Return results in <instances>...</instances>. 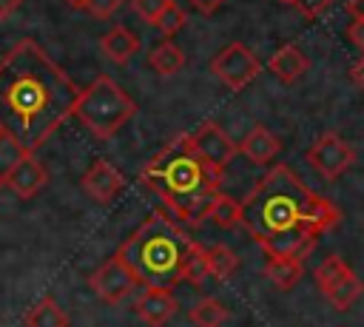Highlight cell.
Returning <instances> with one entry per match:
<instances>
[{
    "label": "cell",
    "instance_id": "cell-1",
    "mask_svg": "<svg viewBox=\"0 0 364 327\" xmlns=\"http://www.w3.org/2000/svg\"><path fill=\"white\" fill-rule=\"evenodd\" d=\"M80 88L28 37L17 40L0 60V128L28 154L74 114Z\"/></svg>",
    "mask_w": 364,
    "mask_h": 327
},
{
    "label": "cell",
    "instance_id": "cell-2",
    "mask_svg": "<svg viewBox=\"0 0 364 327\" xmlns=\"http://www.w3.org/2000/svg\"><path fill=\"white\" fill-rule=\"evenodd\" d=\"M338 219L341 210L307 188L287 165H273L242 202V225L267 259H304Z\"/></svg>",
    "mask_w": 364,
    "mask_h": 327
},
{
    "label": "cell",
    "instance_id": "cell-3",
    "mask_svg": "<svg viewBox=\"0 0 364 327\" xmlns=\"http://www.w3.org/2000/svg\"><path fill=\"white\" fill-rule=\"evenodd\" d=\"M222 171L225 168L205 162L196 154L191 134H185L168 142L142 168L139 182L162 199L165 210L173 219H179L182 225H202L205 219H210L213 199L219 196Z\"/></svg>",
    "mask_w": 364,
    "mask_h": 327
},
{
    "label": "cell",
    "instance_id": "cell-4",
    "mask_svg": "<svg viewBox=\"0 0 364 327\" xmlns=\"http://www.w3.org/2000/svg\"><path fill=\"white\" fill-rule=\"evenodd\" d=\"M199 245L185 233V225L165 210L151 213L117 256L134 270L142 287H173L185 282V267Z\"/></svg>",
    "mask_w": 364,
    "mask_h": 327
},
{
    "label": "cell",
    "instance_id": "cell-5",
    "mask_svg": "<svg viewBox=\"0 0 364 327\" xmlns=\"http://www.w3.org/2000/svg\"><path fill=\"white\" fill-rule=\"evenodd\" d=\"M134 114H136L134 97L105 74L80 91L74 108V117H80V122L100 139H111Z\"/></svg>",
    "mask_w": 364,
    "mask_h": 327
},
{
    "label": "cell",
    "instance_id": "cell-6",
    "mask_svg": "<svg viewBox=\"0 0 364 327\" xmlns=\"http://www.w3.org/2000/svg\"><path fill=\"white\" fill-rule=\"evenodd\" d=\"M210 71L230 88V91H242L247 88L259 71H262V63L256 60V54L242 45V43H228L213 60H210Z\"/></svg>",
    "mask_w": 364,
    "mask_h": 327
},
{
    "label": "cell",
    "instance_id": "cell-7",
    "mask_svg": "<svg viewBox=\"0 0 364 327\" xmlns=\"http://www.w3.org/2000/svg\"><path fill=\"white\" fill-rule=\"evenodd\" d=\"M307 162L324 176V179H338L347 168L355 162V151L338 136V134H321L310 148H307Z\"/></svg>",
    "mask_w": 364,
    "mask_h": 327
},
{
    "label": "cell",
    "instance_id": "cell-8",
    "mask_svg": "<svg viewBox=\"0 0 364 327\" xmlns=\"http://www.w3.org/2000/svg\"><path fill=\"white\" fill-rule=\"evenodd\" d=\"M91 290L102 299V301H108V304H119L125 296H131L134 293V287L139 284L136 282V276H134V270L114 253L108 262H102L94 273H91Z\"/></svg>",
    "mask_w": 364,
    "mask_h": 327
},
{
    "label": "cell",
    "instance_id": "cell-9",
    "mask_svg": "<svg viewBox=\"0 0 364 327\" xmlns=\"http://www.w3.org/2000/svg\"><path fill=\"white\" fill-rule=\"evenodd\" d=\"M191 142H193L196 154H199L205 162L219 165V168H225V165L236 156V151H239V145H236V142L225 134V128H219L216 122H202V125L191 134Z\"/></svg>",
    "mask_w": 364,
    "mask_h": 327
},
{
    "label": "cell",
    "instance_id": "cell-10",
    "mask_svg": "<svg viewBox=\"0 0 364 327\" xmlns=\"http://www.w3.org/2000/svg\"><path fill=\"white\" fill-rule=\"evenodd\" d=\"M122 188H125V179H122V173H119L108 159H97V162L85 171V176H82V191H85L91 199L102 202V205L114 202Z\"/></svg>",
    "mask_w": 364,
    "mask_h": 327
},
{
    "label": "cell",
    "instance_id": "cell-11",
    "mask_svg": "<svg viewBox=\"0 0 364 327\" xmlns=\"http://www.w3.org/2000/svg\"><path fill=\"white\" fill-rule=\"evenodd\" d=\"M48 182V173L43 168V162L34 154H26L9 173H6V188H11L20 199H31L34 193H40Z\"/></svg>",
    "mask_w": 364,
    "mask_h": 327
},
{
    "label": "cell",
    "instance_id": "cell-12",
    "mask_svg": "<svg viewBox=\"0 0 364 327\" xmlns=\"http://www.w3.org/2000/svg\"><path fill=\"white\" fill-rule=\"evenodd\" d=\"M176 313V296L171 287H145L136 299V316L148 327H162Z\"/></svg>",
    "mask_w": 364,
    "mask_h": 327
},
{
    "label": "cell",
    "instance_id": "cell-13",
    "mask_svg": "<svg viewBox=\"0 0 364 327\" xmlns=\"http://www.w3.org/2000/svg\"><path fill=\"white\" fill-rule=\"evenodd\" d=\"M279 148H282L279 136H276L273 131H267L264 125H253V128L242 136V142H239V151H242L253 165H267V162L279 154Z\"/></svg>",
    "mask_w": 364,
    "mask_h": 327
},
{
    "label": "cell",
    "instance_id": "cell-14",
    "mask_svg": "<svg viewBox=\"0 0 364 327\" xmlns=\"http://www.w3.org/2000/svg\"><path fill=\"white\" fill-rule=\"evenodd\" d=\"M307 65H310V60H307L304 51H301L299 45H293V43L282 45V48L267 60V68H270V71L276 74V80H282L284 85L296 82V80L307 71Z\"/></svg>",
    "mask_w": 364,
    "mask_h": 327
},
{
    "label": "cell",
    "instance_id": "cell-15",
    "mask_svg": "<svg viewBox=\"0 0 364 327\" xmlns=\"http://www.w3.org/2000/svg\"><path fill=\"white\" fill-rule=\"evenodd\" d=\"M361 290H364V284H361V279H358L350 267H347L341 276H336L327 287H321V293H324V299L330 301L333 310H350V307L358 301Z\"/></svg>",
    "mask_w": 364,
    "mask_h": 327
},
{
    "label": "cell",
    "instance_id": "cell-16",
    "mask_svg": "<svg viewBox=\"0 0 364 327\" xmlns=\"http://www.w3.org/2000/svg\"><path fill=\"white\" fill-rule=\"evenodd\" d=\"M100 48L105 51L108 60H114V63H128V60L139 51V40H136V34H134L131 28L114 26V28L100 40Z\"/></svg>",
    "mask_w": 364,
    "mask_h": 327
},
{
    "label": "cell",
    "instance_id": "cell-17",
    "mask_svg": "<svg viewBox=\"0 0 364 327\" xmlns=\"http://www.w3.org/2000/svg\"><path fill=\"white\" fill-rule=\"evenodd\" d=\"M301 259H287V256H279V259H267L264 264V276L279 287V290H293L301 279Z\"/></svg>",
    "mask_w": 364,
    "mask_h": 327
},
{
    "label": "cell",
    "instance_id": "cell-18",
    "mask_svg": "<svg viewBox=\"0 0 364 327\" xmlns=\"http://www.w3.org/2000/svg\"><path fill=\"white\" fill-rule=\"evenodd\" d=\"M148 63H151V68H154L159 77H173V74H179V71L185 68V54H182L179 45H173L171 40H165V43H159V45L151 51Z\"/></svg>",
    "mask_w": 364,
    "mask_h": 327
},
{
    "label": "cell",
    "instance_id": "cell-19",
    "mask_svg": "<svg viewBox=\"0 0 364 327\" xmlns=\"http://www.w3.org/2000/svg\"><path fill=\"white\" fill-rule=\"evenodd\" d=\"M26 324H28V327H68V316H65V310H63L51 296H46V299H40V301L28 310Z\"/></svg>",
    "mask_w": 364,
    "mask_h": 327
},
{
    "label": "cell",
    "instance_id": "cell-20",
    "mask_svg": "<svg viewBox=\"0 0 364 327\" xmlns=\"http://www.w3.org/2000/svg\"><path fill=\"white\" fill-rule=\"evenodd\" d=\"M205 259H208V273L213 279H219V282H225L236 270V264H239L236 253L228 245H210V247H205Z\"/></svg>",
    "mask_w": 364,
    "mask_h": 327
},
{
    "label": "cell",
    "instance_id": "cell-21",
    "mask_svg": "<svg viewBox=\"0 0 364 327\" xmlns=\"http://www.w3.org/2000/svg\"><path fill=\"white\" fill-rule=\"evenodd\" d=\"M188 318H191L196 327H222V321L228 318V310H225L216 299H199V301L188 310Z\"/></svg>",
    "mask_w": 364,
    "mask_h": 327
},
{
    "label": "cell",
    "instance_id": "cell-22",
    "mask_svg": "<svg viewBox=\"0 0 364 327\" xmlns=\"http://www.w3.org/2000/svg\"><path fill=\"white\" fill-rule=\"evenodd\" d=\"M210 219H213L219 227H233V225H239V222H242V202H236V199L219 193V196L213 199Z\"/></svg>",
    "mask_w": 364,
    "mask_h": 327
},
{
    "label": "cell",
    "instance_id": "cell-23",
    "mask_svg": "<svg viewBox=\"0 0 364 327\" xmlns=\"http://www.w3.org/2000/svg\"><path fill=\"white\" fill-rule=\"evenodd\" d=\"M185 20H188L185 9H182L179 3H173V0H171V3L165 6V11L156 17V23H154V26H156L168 40H171L176 31H182V28H185Z\"/></svg>",
    "mask_w": 364,
    "mask_h": 327
},
{
    "label": "cell",
    "instance_id": "cell-24",
    "mask_svg": "<svg viewBox=\"0 0 364 327\" xmlns=\"http://www.w3.org/2000/svg\"><path fill=\"white\" fill-rule=\"evenodd\" d=\"M26 154H28V151H26V148H23L17 139L6 136V139L0 142V173L6 176V173H9V171H11V168H14V165H17V162L26 156Z\"/></svg>",
    "mask_w": 364,
    "mask_h": 327
},
{
    "label": "cell",
    "instance_id": "cell-25",
    "mask_svg": "<svg viewBox=\"0 0 364 327\" xmlns=\"http://www.w3.org/2000/svg\"><path fill=\"white\" fill-rule=\"evenodd\" d=\"M168 3H171V0H131L134 11H136L145 23H156V17L165 11Z\"/></svg>",
    "mask_w": 364,
    "mask_h": 327
},
{
    "label": "cell",
    "instance_id": "cell-26",
    "mask_svg": "<svg viewBox=\"0 0 364 327\" xmlns=\"http://www.w3.org/2000/svg\"><path fill=\"white\" fill-rule=\"evenodd\" d=\"M336 0H290V6H296V11L299 14H304V17H318V14H324L330 6H333Z\"/></svg>",
    "mask_w": 364,
    "mask_h": 327
},
{
    "label": "cell",
    "instance_id": "cell-27",
    "mask_svg": "<svg viewBox=\"0 0 364 327\" xmlns=\"http://www.w3.org/2000/svg\"><path fill=\"white\" fill-rule=\"evenodd\" d=\"M125 0H85V11L88 14H94V17H100V20H105V17H111L119 6H122Z\"/></svg>",
    "mask_w": 364,
    "mask_h": 327
},
{
    "label": "cell",
    "instance_id": "cell-28",
    "mask_svg": "<svg viewBox=\"0 0 364 327\" xmlns=\"http://www.w3.org/2000/svg\"><path fill=\"white\" fill-rule=\"evenodd\" d=\"M347 37L364 51V20H353L350 23V28H347Z\"/></svg>",
    "mask_w": 364,
    "mask_h": 327
},
{
    "label": "cell",
    "instance_id": "cell-29",
    "mask_svg": "<svg viewBox=\"0 0 364 327\" xmlns=\"http://www.w3.org/2000/svg\"><path fill=\"white\" fill-rule=\"evenodd\" d=\"M350 80L364 91V54H361V60H355V63L350 65Z\"/></svg>",
    "mask_w": 364,
    "mask_h": 327
},
{
    "label": "cell",
    "instance_id": "cell-30",
    "mask_svg": "<svg viewBox=\"0 0 364 327\" xmlns=\"http://www.w3.org/2000/svg\"><path fill=\"white\" fill-rule=\"evenodd\" d=\"M188 3H191L196 11H202V14H213L225 0H188Z\"/></svg>",
    "mask_w": 364,
    "mask_h": 327
},
{
    "label": "cell",
    "instance_id": "cell-31",
    "mask_svg": "<svg viewBox=\"0 0 364 327\" xmlns=\"http://www.w3.org/2000/svg\"><path fill=\"white\" fill-rule=\"evenodd\" d=\"M20 3H23V0H0V20L11 17V14L20 9Z\"/></svg>",
    "mask_w": 364,
    "mask_h": 327
},
{
    "label": "cell",
    "instance_id": "cell-32",
    "mask_svg": "<svg viewBox=\"0 0 364 327\" xmlns=\"http://www.w3.org/2000/svg\"><path fill=\"white\" fill-rule=\"evenodd\" d=\"M347 11L353 20H364V0H350L347 3Z\"/></svg>",
    "mask_w": 364,
    "mask_h": 327
},
{
    "label": "cell",
    "instance_id": "cell-33",
    "mask_svg": "<svg viewBox=\"0 0 364 327\" xmlns=\"http://www.w3.org/2000/svg\"><path fill=\"white\" fill-rule=\"evenodd\" d=\"M71 6H85V0H68Z\"/></svg>",
    "mask_w": 364,
    "mask_h": 327
},
{
    "label": "cell",
    "instance_id": "cell-34",
    "mask_svg": "<svg viewBox=\"0 0 364 327\" xmlns=\"http://www.w3.org/2000/svg\"><path fill=\"white\" fill-rule=\"evenodd\" d=\"M6 136H9V134H6V131H3V128H0V142H3V139H6Z\"/></svg>",
    "mask_w": 364,
    "mask_h": 327
},
{
    "label": "cell",
    "instance_id": "cell-35",
    "mask_svg": "<svg viewBox=\"0 0 364 327\" xmlns=\"http://www.w3.org/2000/svg\"><path fill=\"white\" fill-rule=\"evenodd\" d=\"M3 185H6V176H3V173H0V188H3Z\"/></svg>",
    "mask_w": 364,
    "mask_h": 327
},
{
    "label": "cell",
    "instance_id": "cell-36",
    "mask_svg": "<svg viewBox=\"0 0 364 327\" xmlns=\"http://www.w3.org/2000/svg\"><path fill=\"white\" fill-rule=\"evenodd\" d=\"M282 3H290V0H282Z\"/></svg>",
    "mask_w": 364,
    "mask_h": 327
}]
</instances>
